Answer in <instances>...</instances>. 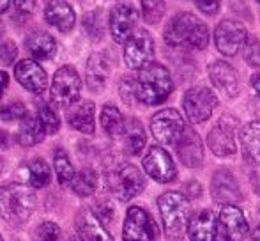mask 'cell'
<instances>
[{"label":"cell","instance_id":"obj_43","mask_svg":"<svg viewBox=\"0 0 260 241\" xmlns=\"http://www.w3.org/2000/svg\"><path fill=\"white\" fill-rule=\"evenodd\" d=\"M7 83H9V75H7L6 71H0V98L4 96V93H6Z\"/></svg>","mask_w":260,"mask_h":241},{"label":"cell","instance_id":"obj_51","mask_svg":"<svg viewBox=\"0 0 260 241\" xmlns=\"http://www.w3.org/2000/svg\"><path fill=\"white\" fill-rule=\"evenodd\" d=\"M0 241H4V239H2V234H0Z\"/></svg>","mask_w":260,"mask_h":241},{"label":"cell","instance_id":"obj_14","mask_svg":"<svg viewBox=\"0 0 260 241\" xmlns=\"http://www.w3.org/2000/svg\"><path fill=\"white\" fill-rule=\"evenodd\" d=\"M236 120L230 117H221L219 123L209 131L207 144L216 156H229L236 153Z\"/></svg>","mask_w":260,"mask_h":241},{"label":"cell","instance_id":"obj_13","mask_svg":"<svg viewBox=\"0 0 260 241\" xmlns=\"http://www.w3.org/2000/svg\"><path fill=\"white\" fill-rule=\"evenodd\" d=\"M138 21V13L131 4H117L110 13V34L117 43H126L133 36Z\"/></svg>","mask_w":260,"mask_h":241},{"label":"cell","instance_id":"obj_36","mask_svg":"<svg viewBox=\"0 0 260 241\" xmlns=\"http://www.w3.org/2000/svg\"><path fill=\"white\" fill-rule=\"evenodd\" d=\"M27 107L21 101H11V103L0 107V119L6 123H14V120H21L27 115Z\"/></svg>","mask_w":260,"mask_h":241},{"label":"cell","instance_id":"obj_44","mask_svg":"<svg viewBox=\"0 0 260 241\" xmlns=\"http://www.w3.org/2000/svg\"><path fill=\"white\" fill-rule=\"evenodd\" d=\"M9 144H11L9 133H7V131H4V130H0V149H7V147H9Z\"/></svg>","mask_w":260,"mask_h":241},{"label":"cell","instance_id":"obj_27","mask_svg":"<svg viewBox=\"0 0 260 241\" xmlns=\"http://www.w3.org/2000/svg\"><path fill=\"white\" fill-rule=\"evenodd\" d=\"M241 147L246 162L260 163V120H251L241 130Z\"/></svg>","mask_w":260,"mask_h":241},{"label":"cell","instance_id":"obj_21","mask_svg":"<svg viewBox=\"0 0 260 241\" xmlns=\"http://www.w3.org/2000/svg\"><path fill=\"white\" fill-rule=\"evenodd\" d=\"M45 18L48 25H52L53 28L60 32L73 31L76 23L75 9L66 0H50L45 7Z\"/></svg>","mask_w":260,"mask_h":241},{"label":"cell","instance_id":"obj_17","mask_svg":"<svg viewBox=\"0 0 260 241\" xmlns=\"http://www.w3.org/2000/svg\"><path fill=\"white\" fill-rule=\"evenodd\" d=\"M177 147V156L186 167L189 169H195L200 163L204 162V145L202 138L199 137L195 130L191 128H186L184 133L181 135L179 142L175 144Z\"/></svg>","mask_w":260,"mask_h":241},{"label":"cell","instance_id":"obj_34","mask_svg":"<svg viewBox=\"0 0 260 241\" xmlns=\"http://www.w3.org/2000/svg\"><path fill=\"white\" fill-rule=\"evenodd\" d=\"M142 14L147 23H157L165 14V2L163 0H142Z\"/></svg>","mask_w":260,"mask_h":241},{"label":"cell","instance_id":"obj_20","mask_svg":"<svg viewBox=\"0 0 260 241\" xmlns=\"http://www.w3.org/2000/svg\"><path fill=\"white\" fill-rule=\"evenodd\" d=\"M94 114H96V107H94L92 101L82 100V101H75V103L68 108V115H66V117H68L69 126L75 128L76 131L90 135L96 130Z\"/></svg>","mask_w":260,"mask_h":241},{"label":"cell","instance_id":"obj_33","mask_svg":"<svg viewBox=\"0 0 260 241\" xmlns=\"http://www.w3.org/2000/svg\"><path fill=\"white\" fill-rule=\"evenodd\" d=\"M83 27H85L87 34L92 41H101L105 34V28H103V20H101V11H92V13L85 14L83 18Z\"/></svg>","mask_w":260,"mask_h":241},{"label":"cell","instance_id":"obj_28","mask_svg":"<svg viewBox=\"0 0 260 241\" xmlns=\"http://www.w3.org/2000/svg\"><path fill=\"white\" fill-rule=\"evenodd\" d=\"M124 149H126L127 155H140L142 149L145 147V142H147V137H145V131L142 128V124L138 123L137 119H129L126 123V128H124Z\"/></svg>","mask_w":260,"mask_h":241},{"label":"cell","instance_id":"obj_29","mask_svg":"<svg viewBox=\"0 0 260 241\" xmlns=\"http://www.w3.org/2000/svg\"><path fill=\"white\" fill-rule=\"evenodd\" d=\"M25 170H27L28 185L34 186V188H45L52 179V170L43 158H34L32 162H28Z\"/></svg>","mask_w":260,"mask_h":241},{"label":"cell","instance_id":"obj_38","mask_svg":"<svg viewBox=\"0 0 260 241\" xmlns=\"http://www.w3.org/2000/svg\"><path fill=\"white\" fill-rule=\"evenodd\" d=\"M60 238V227L53 222H43L34 232L32 241H58Z\"/></svg>","mask_w":260,"mask_h":241},{"label":"cell","instance_id":"obj_6","mask_svg":"<svg viewBox=\"0 0 260 241\" xmlns=\"http://www.w3.org/2000/svg\"><path fill=\"white\" fill-rule=\"evenodd\" d=\"M159 236L154 218L140 206H133L127 209L124 220L122 238L124 241H156Z\"/></svg>","mask_w":260,"mask_h":241},{"label":"cell","instance_id":"obj_46","mask_svg":"<svg viewBox=\"0 0 260 241\" xmlns=\"http://www.w3.org/2000/svg\"><path fill=\"white\" fill-rule=\"evenodd\" d=\"M9 4H11V0H0V14H4L9 9Z\"/></svg>","mask_w":260,"mask_h":241},{"label":"cell","instance_id":"obj_23","mask_svg":"<svg viewBox=\"0 0 260 241\" xmlns=\"http://www.w3.org/2000/svg\"><path fill=\"white\" fill-rule=\"evenodd\" d=\"M25 48L36 61H50L57 53V43L53 36L45 31H34L25 38Z\"/></svg>","mask_w":260,"mask_h":241},{"label":"cell","instance_id":"obj_41","mask_svg":"<svg viewBox=\"0 0 260 241\" xmlns=\"http://www.w3.org/2000/svg\"><path fill=\"white\" fill-rule=\"evenodd\" d=\"M120 94H122V100L126 101V103H131V100L137 98V91H135L133 80H124V83L120 85Z\"/></svg>","mask_w":260,"mask_h":241},{"label":"cell","instance_id":"obj_4","mask_svg":"<svg viewBox=\"0 0 260 241\" xmlns=\"http://www.w3.org/2000/svg\"><path fill=\"white\" fill-rule=\"evenodd\" d=\"M161 222L167 236L170 238H181L188 231V217H189V202L182 193L179 192H165L157 199Z\"/></svg>","mask_w":260,"mask_h":241},{"label":"cell","instance_id":"obj_19","mask_svg":"<svg viewBox=\"0 0 260 241\" xmlns=\"http://www.w3.org/2000/svg\"><path fill=\"white\" fill-rule=\"evenodd\" d=\"M76 231L82 241H113L112 234L106 231L105 224L96 213L83 209L76 217Z\"/></svg>","mask_w":260,"mask_h":241},{"label":"cell","instance_id":"obj_47","mask_svg":"<svg viewBox=\"0 0 260 241\" xmlns=\"http://www.w3.org/2000/svg\"><path fill=\"white\" fill-rule=\"evenodd\" d=\"M251 238H253V241H260V225H258V227L253 231V234H251Z\"/></svg>","mask_w":260,"mask_h":241},{"label":"cell","instance_id":"obj_42","mask_svg":"<svg viewBox=\"0 0 260 241\" xmlns=\"http://www.w3.org/2000/svg\"><path fill=\"white\" fill-rule=\"evenodd\" d=\"M214 241H234L230 238V234L225 231L221 224H218V229H216V236H214Z\"/></svg>","mask_w":260,"mask_h":241},{"label":"cell","instance_id":"obj_5","mask_svg":"<svg viewBox=\"0 0 260 241\" xmlns=\"http://www.w3.org/2000/svg\"><path fill=\"white\" fill-rule=\"evenodd\" d=\"M82 91V78L73 66H62L53 75L50 98L52 103L58 108H69L75 101H78Z\"/></svg>","mask_w":260,"mask_h":241},{"label":"cell","instance_id":"obj_1","mask_svg":"<svg viewBox=\"0 0 260 241\" xmlns=\"http://www.w3.org/2000/svg\"><path fill=\"white\" fill-rule=\"evenodd\" d=\"M165 41L175 48L204 50L209 43V28L191 13H179L165 28Z\"/></svg>","mask_w":260,"mask_h":241},{"label":"cell","instance_id":"obj_48","mask_svg":"<svg viewBox=\"0 0 260 241\" xmlns=\"http://www.w3.org/2000/svg\"><path fill=\"white\" fill-rule=\"evenodd\" d=\"M2 170H4V162H2V158H0V174H2Z\"/></svg>","mask_w":260,"mask_h":241},{"label":"cell","instance_id":"obj_8","mask_svg":"<svg viewBox=\"0 0 260 241\" xmlns=\"http://www.w3.org/2000/svg\"><path fill=\"white\" fill-rule=\"evenodd\" d=\"M110 188L117 199L126 202L144 192L145 177L135 165H122L110 177Z\"/></svg>","mask_w":260,"mask_h":241},{"label":"cell","instance_id":"obj_9","mask_svg":"<svg viewBox=\"0 0 260 241\" xmlns=\"http://www.w3.org/2000/svg\"><path fill=\"white\" fill-rule=\"evenodd\" d=\"M152 57H154V41L151 34L144 28L135 31L133 36L124 43V61L127 68L142 69L151 64Z\"/></svg>","mask_w":260,"mask_h":241},{"label":"cell","instance_id":"obj_35","mask_svg":"<svg viewBox=\"0 0 260 241\" xmlns=\"http://www.w3.org/2000/svg\"><path fill=\"white\" fill-rule=\"evenodd\" d=\"M38 117L41 119L43 126L46 128V133L53 135L60 130V119H58L57 112H55L50 105H41V107L38 108Z\"/></svg>","mask_w":260,"mask_h":241},{"label":"cell","instance_id":"obj_30","mask_svg":"<svg viewBox=\"0 0 260 241\" xmlns=\"http://www.w3.org/2000/svg\"><path fill=\"white\" fill-rule=\"evenodd\" d=\"M101 126L110 137H117V135L124 133L126 128V120H124L120 110L115 105H105L101 110Z\"/></svg>","mask_w":260,"mask_h":241},{"label":"cell","instance_id":"obj_37","mask_svg":"<svg viewBox=\"0 0 260 241\" xmlns=\"http://www.w3.org/2000/svg\"><path fill=\"white\" fill-rule=\"evenodd\" d=\"M243 57L251 68H260V41L257 38H248L243 46Z\"/></svg>","mask_w":260,"mask_h":241},{"label":"cell","instance_id":"obj_3","mask_svg":"<svg viewBox=\"0 0 260 241\" xmlns=\"http://www.w3.org/2000/svg\"><path fill=\"white\" fill-rule=\"evenodd\" d=\"M36 207V193L30 186L6 185L0 186V218L13 225H23Z\"/></svg>","mask_w":260,"mask_h":241},{"label":"cell","instance_id":"obj_31","mask_svg":"<svg viewBox=\"0 0 260 241\" xmlns=\"http://www.w3.org/2000/svg\"><path fill=\"white\" fill-rule=\"evenodd\" d=\"M53 165H55V174H57V179L62 186H71L73 179H75L76 172L75 167H73L71 160H69L68 153L64 149H55L53 155Z\"/></svg>","mask_w":260,"mask_h":241},{"label":"cell","instance_id":"obj_32","mask_svg":"<svg viewBox=\"0 0 260 241\" xmlns=\"http://www.w3.org/2000/svg\"><path fill=\"white\" fill-rule=\"evenodd\" d=\"M73 192L78 197H89L98 188V174L92 169H82L71 183Z\"/></svg>","mask_w":260,"mask_h":241},{"label":"cell","instance_id":"obj_11","mask_svg":"<svg viewBox=\"0 0 260 241\" xmlns=\"http://www.w3.org/2000/svg\"><path fill=\"white\" fill-rule=\"evenodd\" d=\"M246 39H248L246 27L236 20H223L216 27L214 32L216 48L226 57L236 55L241 50V46H244Z\"/></svg>","mask_w":260,"mask_h":241},{"label":"cell","instance_id":"obj_12","mask_svg":"<svg viewBox=\"0 0 260 241\" xmlns=\"http://www.w3.org/2000/svg\"><path fill=\"white\" fill-rule=\"evenodd\" d=\"M142 165H144V170L147 172V176H151L157 183H170L177 176L174 160L159 145H152L149 149V153L142 160Z\"/></svg>","mask_w":260,"mask_h":241},{"label":"cell","instance_id":"obj_15","mask_svg":"<svg viewBox=\"0 0 260 241\" xmlns=\"http://www.w3.org/2000/svg\"><path fill=\"white\" fill-rule=\"evenodd\" d=\"M14 76L18 83L28 91V93L41 94L48 85V76L46 71L39 66L38 61L34 59H23L14 68Z\"/></svg>","mask_w":260,"mask_h":241},{"label":"cell","instance_id":"obj_39","mask_svg":"<svg viewBox=\"0 0 260 241\" xmlns=\"http://www.w3.org/2000/svg\"><path fill=\"white\" fill-rule=\"evenodd\" d=\"M16 46H14L13 41H6L0 45V61L4 62V64H11L14 59H16Z\"/></svg>","mask_w":260,"mask_h":241},{"label":"cell","instance_id":"obj_49","mask_svg":"<svg viewBox=\"0 0 260 241\" xmlns=\"http://www.w3.org/2000/svg\"><path fill=\"white\" fill-rule=\"evenodd\" d=\"M2 32H4V25H2V21H0V36H2Z\"/></svg>","mask_w":260,"mask_h":241},{"label":"cell","instance_id":"obj_52","mask_svg":"<svg viewBox=\"0 0 260 241\" xmlns=\"http://www.w3.org/2000/svg\"><path fill=\"white\" fill-rule=\"evenodd\" d=\"M257 2H260V0H257Z\"/></svg>","mask_w":260,"mask_h":241},{"label":"cell","instance_id":"obj_40","mask_svg":"<svg viewBox=\"0 0 260 241\" xmlns=\"http://www.w3.org/2000/svg\"><path fill=\"white\" fill-rule=\"evenodd\" d=\"M195 4L206 14H216L219 11V0H195Z\"/></svg>","mask_w":260,"mask_h":241},{"label":"cell","instance_id":"obj_26","mask_svg":"<svg viewBox=\"0 0 260 241\" xmlns=\"http://www.w3.org/2000/svg\"><path fill=\"white\" fill-rule=\"evenodd\" d=\"M46 137V128L43 126L41 119L38 115H25L20 120V128H18L16 140L23 147H32L38 145L39 142H43Z\"/></svg>","mask_w":260,"mask_h":241},{"label":"cell","instance_id":"obj_24","mask_svg":"<svg viewBox=\"0 0 260 241\" xmlns=\"http://www.w3.org/2000/svg\"><path fill=\"white\" fill-rule=\"evenodd\" d=\"M216 215L211 209H204L193 217L188 225L189 241H214L216 236Z\"/></svg>","mask_w":260,"mask_h":241},{"label":"cell","instance_id":"obj_10","mask_svg":"<svg viewBox=\"0 0 260 241\" xmlns=\"http://www.w3.org/2000/svg\"><path fill=\"white\" fill-rule=\"evenodd\" d=\"M152 135L161 144H177L181 135L184 133V119L174 108H165L154 114L151 120Z\"/></svg>","mask_w":260,"mask_h":241},{"label":"cell","instance_id":"obj_2","mask_svg":"<svg viewBox=\"0 0 260 241\" xmlns=\"http://www.w3.org/2000/svg\"><path fill=\"white\" fill-rule=\"evenodd\" d=\"M135 91H137V100L142 103L159 105L174 91V82L163 64L151 62L140 69L137 82H135Z\"/></svg>","mask_w":260,"mask_h":241},{"label":"cell","instance_id":"obj_16","mask_svg":"<svg viewBox=\"0 0 260 241\" xmlns=\"http://www.w3.org/2000/svg\"><path fill=\"white\" fill-rule=\"evenodd\" d=\"M211 193L212 199L218 204H234L241 200V190L237 185L236 177L230 170L226 169H219L214 172L212 176V185H211Z\"/></svg>","mask_w":260,"mask_h":241},{"label":"cell","instance_id":"obj_50","mask_svg":"<svg viewBox=\"0 0 260 241\" xmlns=\"http://www.w3.org/2000/svg\"><path fill=\"white\" fill-rule=\"evenodd\" d=\"M14 2H16V4H18V6H21V4H23V2H25V0H14Z\"/></svg>","mask_w":260,"mask_h":241},{"label":"cell","instance_id":"obj_7","mask_svg":"<svg viewBox=\"0 0 260 241\" xmlns=\"http://www.w3.org/2000/svg\"><path fill=\"white\" fill-rule=\"evenodd\" d=\"M182 107L191 123L199 124L207 120L218 107V98L207 87H191L182 98Z\"/></svg>","mask_w":260,"mask_h":241},{"label":"cell","instance_id":"obj_45","mask_svg":"<svg viewBox=\"0 0 260 241\" xmlns=\"http://www.w3.org/2000/svg\"><path fill=\"white\" fill-rule=\"evenodd\" d=\"M251 87H253L255 93L260 96V73H255V75L251 76Z\"/></svg>","mask_w":260,"mask_h":241},{"label":"cell","instance_id":"obj_25","mask_svg":"<svg viewBox=\"0 0 260 241\" xmlns=\"http://www.w3.org/2000/svg\"><path fill=\"white\" fill-rule=\"evenodd\" d=\"M110 76V62L105 53H92L87 62V85L92 93L105 89Z\"/></svg>","mask_w":260,"mask_h":241},{"label":"cell","instance_id":"obj_18","mask_svg":"<svg viewBox=\"0 0 260 241\" xmlns=\"http://www.w3.org/2000/svg\"><path fill=\"white\" fill-rule=\"evenodd\" d=\"M209 78L212 85L221 91L225 96L234 98L239 94V75L230 64L223 61H216L209 66Z\"/></svg>","mask_w":260,"mask_h":241},{"label":"cell","instance_id":"obj_22","mask_svg":"<svg viewBox=\"0 0 260 241\" xmlns=\"http://www.w3.org/2000/svg\"><path fill=\"white\" fill-rule=\"evenodd\" d=\"M219 224L225 227V231L229 232L234 241H243L250 232V225H248L243 211L234 204L223 206L221 213H219Z\"/></svg>","mask_w":260,"mask_h":241}]
</instances>
